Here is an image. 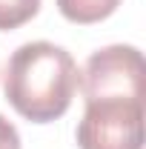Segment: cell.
I'll list each match as a JSON object with an SVG mask.
<instances>
[{
  "label": "cell",
  "instance_id": "6da1fadb",
  "mask_svg": "<svg viewBox=\"0 0 146 149\" xmlns=\"http://www.w3.org/2000/svg\"><path fill=\"white\" fill-rule=\"evenodd\" d=\"M77 89L74 57L49 40L17 46L3 74V92L12 109L32 123H52L72 106Z\"/></svg>",
  "mask_w": 146,
  "mask_h": 149
},
{
  "label": "cell",
  "instance_id": "7a4b0ae2",
  "mask_svg": "<svg viewBox=\"0 0 146 149\" xmlns=\"http://www.w3.org/2000/svg\"><path fill=\"white\" fill-rule=\"evenodd\" d=\"M77 86L92 100H143V55L135 46L97 49L77 72Z\"/></svg>",
  "mask_w": 146,
  "mask_h": 149
},
{
  "label": "cell",
  "instance_id": "3957f363",
  "mask_svg": "<svg viewBox=\"0 0 146 149\" xmlns=\"http://www.w3.org/2000/svg\"><path fill=\"white\" fill-rule=\"evenodd\" d=\"M80 149H143V100H92L77 123Z\"/></svg>",
  "mask_w": 146,
  "mask_h": 149
},
{
  "label": "cell",
  "instance_id": "277c9868",
  "mask_svg": "<svg viewBox=\"0 0 146 149\" xmlns=\"http://www.w3.org/2000/svg\"><path fill=\"white\" fill-rule=\"evenodd\" d=\"M117 6H120V0H57L60 15L80 26L106 20L109 15H115Z\"/></svg>",
  "mask_w": 146,
  "mask_h": 149
},
{
  "label": "cell",
  "instance_id": "5b68a950",
  "mask_svg": "<svg viewBox=\"0 0 146 149\" xmlns=\"http://www.w3.org/2000/svg\"><path fill=\"white\" fill-rule=\"evenodd\" d=\"M40 0H0V32L20 29L37 15Z\"/></svg>",
  "mask_w": 146,
  "mask_h": 149
},
{
  "label": "cell",
  "instance_id": "8992f818",
  "mask_svg": "<svg viewBox=\"0 0 146 149\" xmlns=\"http://www.w3.org/2000/svg\"><path fill=\"white\" fill-rule=\"evenodd\" d=\"M0 149H23V146H20V135H17V129H15V123L6 120L3 115H0Z\"/></svg>",
  "mask_w": 146,
  "mask_h": 149
}]
</instances>
